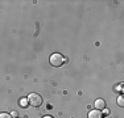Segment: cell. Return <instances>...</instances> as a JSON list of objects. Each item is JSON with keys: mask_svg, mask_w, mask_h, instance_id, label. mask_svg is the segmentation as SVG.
<instances>
[{"mask_svg": "<svg viewBox=\"0 0 124 118\" xmlns=\"http://www.w3.org/2000/svg\"><path fill=\"white\" fill-rule=\"evenodd\" d=\"M88 118H103V114L100 113V110H91L88 113Z\"/></svg>", "mask_w": 124, "mask_h": 118, "instance_id": "cell-4", "label": "cell"}, {"mask_svg": "<svg viewBox=\"0 0 124 118\" xmlns=\"http://www.w3.org/2000/svg\"><path fill=\"white\" fill-rule=\"evenodd\" d=\"M28 104L32 105L33 108H38L42 105V97L38 93H31L28 96Z\"/></svg>", "mask_w": 124, "mask_h": 118, "instance_id": "cell-1", "label": "cell"}, {"mask_svg": "<svg viewBox=\"0 0 124 118\" xmlns=\"http://www.w3.org/2000/svg\"><path fill=\"white\" fill-rule=\"evenodd\" d=\"M117 104H119V106H124V100H123V97H119V98H117Z\"/></svg>", "mask_w": 124, "mask_h": 118, "instance_id": "cell-7", "label": "cell"}, {"mask_svg": "<svg viewBox=\"0 0 124 118\" xmlns=\"http://www.w3.org/2000/svg\"><path fill=\"white\" fill-rule=\"evenodd\" d=\"M44 118H53V117H50V116H46V117H44Z\"/></svg>", "mask_w": 124, "mask_h": 118, "instance_id": "cell-8", "label": "cell"}, {"mask_svg": "<svg viewBox=\"0 0 124 118\" xmlns=\"http://www.w3.org/2000/svg\"><path fill=\"white\" fill-rule=\"evenodd\" d=\"M20 106H21V108H26V106H28V98H21L20 100Z\"/></svg>", "mask_w": 124, "mask_h": 118, "instance_id": "cell-5", "label": "cell"}, {"mask_svg": "<svg viewBox=\"0 0 124 118\" xmlns=\"http://www.w3.org/2000/svg\"><path fill=\"white\" fill-rule=\"evenodd\" d=\"M65 59L63 57H62L61 54H58V52H55V54L50 55V64L54 67H61L62 64H63Z\"/></svg>", "mask_w": 124, "mask_h": 118, "instance_id": "cell-2", "label": "cell"}, {"mask_svg": "<svg viewBox=\"0 0 124 118\" xmlns=\"http://www.w3.org/2000/svg\"><path fill=\"white\" fill-rule=\"evenodd\" d=\"M95 109L96 110H102V109H106V101L102 98L95 100Z\"/></svg>", "mask_w": 124, "mask_h": 118, "instance_id": "cell-3", "label": "cell"}, {"mask_svg": "<svg viewBox=\"0 0 124 118\" xmlns=\"http://www.w3.org/2000/svg\"><path fill=\"white\" fill-rule=\"evenodd\" d=\"M0 118H12V117L8 113H0Z\"/></svg>", "mask_w": 124, "mask_h": 118, "instance_id": "cell-6", "label": "cell"}]
</instances>
